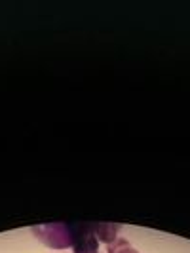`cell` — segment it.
I'll list each match as a JSON object with an SVG mask.
<instances>
[{
	"mask_svg": "<svg viewBox=\"0 0 190 253\" xmlns=\"http://www.w3.org/2000/svg\"><path fill=\"white\" fill-rule=\"evenodd\" d=\"M76 253H97V240L93 234H80V240L75 244Z\"/></svg>",
	"mask_w": 190,
	"mask_h": 253,
	"instance_id": "1",
	"label": "cell"
},
{
	"mask_svg": "<svg viewBox=\"0 0 190 253\" xmlns=\"http://www.w3.org/2000/svg\"><path fill=\"white\" fill-rule=\"evenodd\" d=\"M109 253H137L127 242H124V240H120L116 246H113L111 250H109Z\"/></svg>",
	"mask_w": 190,
	"mask_h": 253,
	"instance_id": "2",
	"label": "cell"
}]
</instances>
